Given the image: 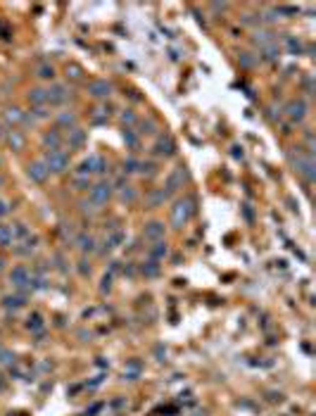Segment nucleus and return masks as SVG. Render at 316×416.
Here are the masks:
<instances>
[{
	"instance_id": "obj_1",
	"label": "nucleus",
	"mask_w": 316,
	"mask_h": 416,
	"mask_svg": "<svg viewBox=\"0 0 316 416\" xmlns=\"http://www.w3.org/2000/svg\"><path fill=\"white\" fill-rule=\"evenodd\" d=\"M193 214H195V202L190 200V198L176 200L174 207H171V224H174V229H183Z\"/></svg>"
},
{
	"instance_id": "obj_2",
	"label": "nucleus",
	"mask_w": 316,
	"mask_h": 416,
	"mask_svg": "<svg viewBox=\"0 0 316 416\" xmlns=\"http://www.w3.org/2000/svg\"><path fill=\"white\" fill-rule=\"evenodd\" d=\"M43 164L50 174H64L69 169V155L62 150H48L43 157Z\"/></svg>"
},
{
	"instance_id": "obj_3",
	"label": "nucleus",
	"mask_w": 316,
	"mask_h": 416,
	"mask_svg": "<svg viewBox=\"0 0 316 416\" xmlns=\"http://www.w3.org/2000/svg\"><path fill=\"white\" fill-rule=\"evenodd\" d=\"M91 202H93L95 207H100V205H107V200L112 198V185L107 181H100V183L91 185Z\"/></svg>"
},
{
	"instance_id": "obj_4",
	"label": "nucleus",
	"mask_w": 316,
	"mask_h": 416,
	"mask_svg": "<svg viewBox=\"0 0 316 416\" xmlns=\"http://www.w3.org/2000/svg\"><path fill=\"white\" fill-rule=\"evenodd\" d=\"M107 169V164H105V159L100 157V155H91V157H86L83 162H81V176H91V174H102V171Z\"/></svg>"
},
{
	"instance_id": "obj_5",
	"label": "nucleus",
	"mask_w": 316,
	"mask_h": 416,
	"mask_svg": "<svg viewBox=\"0 0 316 416\" xmlns=\"http://www.w3.org/2000/svg\"><path fill=\"white\" fill-rule=\"evenodd\" d=\"M295 171L300 174V176H304V181H314L316 171H314V159H312V155H302V157H297L295 159Z\"/></svg>"
},
{
	"instance_id": "obj_6",
	"label": "nucleus",
	"mask_w": 316,
	"mask_h": 416,
	"mask_svg": "<svg viewBox=\"0 0 316 416\" xmlns=\"http://www.w3.org/2000/svg\"><path fill=\"white\" fill-rule=\"evenodd\" d=\"M46 98H48V105H64L69 100V88L62 86V83H52L46 91Z\"/></svg>"
},
{
	"instance_id": "obj_7",
	"label": "nucleus",
	"mask_w": 316,
	"mask_h": 416,
	"mask_svg": "<svg viewBox=\"0 0 316 416\" xmlns=\"http://www.w3.org/2000/svg\"><path fill=\"white\" fill-rule=\"evenodd\" d=\"M10 283L15 286V288H31V274H29V269L26 266H15L12 271H10Z\"/></svg>"
},
{
	"instance_id": "obj_8",
	"label": "nucleus",
	"mask_w": 316,
	"mask_h": 416,
	"mask_svg": "<svg viewBox=\"0 0 316 416\" xmlns=\"http://www.w3.org/2000/svg\"><path fill=\"white\" fill-rule=\"evenodd\" d=\"M285 114H288V119L290 122H302L304 117H307V103L304 100H290L288 103V107H285Z\"/></svg>"
},
{
	"instance_id": "obj_9",
	"label": "nucleus",
	"mask_w": 316,
	"mask_h": 416,
	"mask_svg": "<svg viewBox=\"0 0 316 416\" xmlns=\"http://www.w3.org/2000/svg\"><path fill=\"white\" fill-rule=\"evenodd\" d=\"M88 93L93 95V98H110L112 93V83L107 78H95L88 83Z\"/></svg>"
},
{
	"instance_id": "obj_10",
	"label": "nucleus",
	"mask_w": 316,
	"mask_h": 416,
	"mask_svg": "<svg viewBox=\"0 0 316 416\" xmlns=\"http://www.w3.org/2000/svg\"><path fill=\"white\" fill-rule=\"evenodd\" d=\"M26 174H29V179H31V181H36V183H43L48 176H50V171L46 169L43 159H36V162H31V164L26 167Z\"/></svg>"
},
{
	"instance_id": "obj_11",
	"label": "nucleus",
	"mask_w": 316,
	"mask_h": 416,
	"mask_svg": "<svg viewBox=\"0 0 316 416\" xmlns=\"http://www.w3.org/2000/svg\"><path fill=\"white\" fill-rule=\"evenodd\" d=\"M143 235H145L147 240L157 243V240H162V238H164V224H162V221H150V224H145Z\"/></svg>"
},
{
	"instance_id": "obj_12",
	"label": "nucleus",
	"mask_w": 316,
	"mask_h": 416,
	"mask_svg": "<svg viewBox=\"0 0 316 416\" xmlns=\"http://www.w3.org/2000/svg\"><path fill=\"white\" fill-rule=\"evenodd\" d=\"M152 150H155V155H159V157H169V155H174L176 145H174V140H171V136H159Z\"/></svg>"
},
{
	"instance_id": "obj_13",
	"label": "nucleus",
	"mask_w": 316,
	"mask_h": 416,
	"mask_svg": "<svg viewBox=\"0 0 316 416\" xmlns=\"http://www.w3.org/2000/svg\"><path fill=\"white\" fill-rule=\"evenodd\" d=\"M183 181H186V171L181 169V167L171 171V174H169V179H167V188H164V190H167V195H169V193H174V190H178V188H183Z\"/></svg>"
},
{
	"instance_id": "obj_14",
	"label": "nucleus",
	"mask_w": 316,
	"mask_h": 416,
	"mask_svg": "<svg viewBox=\"0 0 316 416\" xmlns=\"http://www.w3.org/2000/svg\"><path fill=\"white\" fill-rule=\"evenodd\" d=\"M43 145H46L48 150H60V145H62V136H60V131H57V129H52V131L43 133Z\"/></svg>"
},
{
	"instance_id": "obj_15",
	"label": "nucleus",
	"mask_w": 316,
	"mask_h": 416,
	"mask_svg": "<svg viewBox=\"0 0 316 416\" xmlns=\"http://www.w3.org/2000/svg\"><path fill=\"white\" fill-rule=\"evenodd\" d=\"M67 143H69V148H74V150H79L86 145V131H81V129H72L69 131V136H67Z\"/></svg>"
},
{
	"instance_id": "obj_16",
	"label": "nucleus",
	"mask_w": 316,
	"mask_h": 416,
	"mask_svg": "<svg viewBox=\"0 0 316 416\" xmlns=\"http://www.w3.org/2000/svg\"><path fill=\"white\" fill-rule=\"evenodd\" d=\"M26 100L31 103L33 107H46L48 105V98H46V91H43V88H31V91L26 93Z\"/></svg>"
},
{
	"instance_id": "obj_17",
	"label": "nucleus",
	"mask_w": 316,
	"mask_h": 416,
	"mask_svg": "<svg viewBox=\"0 0 316 416\" xmlns=\"http://www.w3.org/2000/svg\"><path fill=\"white\" fill-rule=\"evenodd\" d=\"M2 119H5L7 124H22L24 119H26V114H24L19 107H7L5 109V114H2Z\"/></svg>"
},
{
	"instance_id": "obj_18",
	"label": "nucleus",
	"mask_w": 316,
	"mask_h": 416,
	"mask_svg": "<svg viewBox=\"0 0 316 416\" xmlns=\"http://www.w3.org/2000/svg\"><path fill=\"white\" fill-rule=\"evenodd\" d=\"M5 140H7V145H10L12 150H22V148H24V136H22V131H10V133L5 136Z\"/></svg>"
},
{
	"instance_id": "obj_19",
	"label": "nucleus",
	"mask_w": 316,
	"mask_h": 416,
	"mask_svg": "<svg viewBox=\"0 0 316 416\" xmlns=\"http://www.w3.org/2000/svg\"><path fill=\"white\" fill-rule=\"evenodd\" d=\"M76 245H79L81 252H95V238L88 235V233H83V235H79Z\"/></svg>"
},
{
	"instance_id": "obj_20",
	"label": "nucleus",
	"mask_w": 316,
	"mask_h": 416,
	"mask_svg": "<svg viewBox=\"0 0 316 416\" xmlns=\"http://www.w3.org/2000/svg\"><path fill=\"white\" fill-rule=\"evenodd\" d=\"M167 252H169V247H167V243H162V240L152 243V247H150V257H152L155 262H157V260H164Z\"/></svg>"
},
{
	"instance_id": "obj_21",
	"label": "nucleus",
	"mask_w": 316,
	"mask_h": 416,
	"mask_svg": "<svg viewBox=\"0 0 316 416\" xmlns=\"http://www.w3.org/2000/svg\"><path fill=\"white\" fill-rule=\"evenodd\" d=\"M12 240H15V229L12 226H0V245H12Z\"/></svg>"
},
{
	"instance_id": "obj_22",
	"label": "nucleus",
	"mask_w": 316,
	"mask_h": 416,
	"mask_svg": "<svg viewBox=\"0 0 316 416\" xmlns=\"http://www.w3.org/2000/svg\"><path fill=\"white\" fill-rule=\"evenodd\" d=\"M122 243H124V231H114V233H110V235L105 238L107 250H114V247H119Z\"/></svg>"
},
{
	"instance_id": "obj_23",
	"label": "nucleus",
	"mask_w": 316,
	"mask_h": 416,
	"mask_svg": "<svg viewBox=\"0 0 316 416\" xmlns=\"http://www.w3.org/2000/svg\"><path fill=\"white\" fill-rule=\"evenodd\" d=\"M141 271H143V276H147V278H155L159 274V264L155 262V260H150V262H145L141 266Z\"/></svg>"
},
{
	"instance_id": "obj_24",
	"label": "nucleus",
	"mask_w": 316,
	"mask_h": 416,
	"mask_svg": "<svg viewBox=\"0 0 316 416\" xmlns=\"http://www.w3.org/2000/svg\"><path fill=\"white\" fill-rule=\"evenodd\" d=\"M254 43L257 46H262V48H267V46H273V36H271L269 31H257V36H254Z\"/></svg>"
},
{
	"instance_id": "obj_25",
	"label": "nucleus",
	"mask_w": 316,
	"mask_h": 416,
	"mask_svg": "<svg viewBox=\"0 0 316 416\" xmlns=\"http://www.w3.org/2000/svg\"><path fill=\"white\" fill-rule=\"evenodd\" d=\"M57 124H60V126H72V129H76V114L62 112V114L57 117Z\"/></svg>"
},
{
	"instance_id": "obj_26",
	"label": "nucleus",
	"mask_w": 316,
	"mask_h": 416,
	"mask_svg": "<svg viewBox=\"0 0 316 416\" xmlns=\"http://www.w3.org/2000/svg\"><path fill=\"white\" fill-rule=\"evenodd\" d=\"M124 143H126L131 150H136V148H138V136H136V131H133V129H124Z\"/></svg>"
},
{
	"instance_id": "obj_27",
	"label": "nucleus",
	"mask_w": 316,
	"mask_h": 416,
	"mask_svg": "<svg viewBox=\"0 0 316 416\" xmlns=\"http://www.w3.org/2000/svg\"><path fill=\"white\" fill-rule=\"evenodd\" d=\"M5 307H7V309L24 307V297H19V295H10V297H5Z\"/></svg>"
},
{
	"instance_id": "obj_28",
	"label": "nucleus",
	"mask_w": 316,
	"mask_h": 416,
	"mask_svg": "<svg viewBox=\"0 0 316 416\" xmlns=\"http://www.w3.org/2000/svg\"><path fill=\"white\" fill-rule=\"evenodd\" d=\"M164 200H167V190H164V188L150 195V205H152V207H157V205H162Z\"/></svg>"
},
{
	"instance_id": "obj_29",
	"label": "nucleus",
	"mask_w": 316,
	"mask_h": 416,
	"mask_svg": "<svg viewBox=\"0 0 316 416\" xmlns=\"http://www.w3.org/2000/svg\"><path fill=\"white\" fill-rule=\"evenodd\" d=\"M41 326H43L41 314H33V316H29V321H26V328H29V331H38Z\"/></svg>"
},
{
	"instance_id": "obj_30",
	"label": "nucleus",
	"mask_w": 316,
	"mask_h": 416,
	"mask_svg": "<svg viewBox=\"0 0 316 416\" xmlns=\"http://www.w3.org/2000/svg\"><path fill=\"white\" fill-rule=\"evenodd\" d=\"M38 77H41V78H52V77H55V69H52L50 64H41V67H38Z\"/></svg>"
},
{
	"instance_id": "obj_31",
	"label": "nucleus",
	"mask_w": 316,
	"mask_h": 416,
	"mask_svg": "<svg viewBox=\"0 0 316 416\" xmlns=\"http://www.w3.org/2000/svg\"><path fill=\"white\" fill-rule=\"evenodd\" d=\"M119 195H122V200H128V202L136 200V193H133V188H131V185H124Z\"/></svg>"
},
{
	"instance_id": "obj_32",
	"label": "nucleus",
	"mask_w": 316,
	"mask_h": 416,
	"mask_svg": "<svg viewBox=\"0 0 316 416\" xmlns=\"http://www.w3.org/2000/svg\"><path fill=\"white\" fill-rule=\"evenodd\" d=\"M141 169V162H136V159H126L124 162V171L126 174H133V171H138Z\"/></svg>"
},
{
	"instance_id": "obj_33",
	"label": "nucleus",
	"mask_w": 316,
	"mask_h": 416,
	"mask_svg": "<svg viewBox=\"0 0 316 416\" xmlns=\"http://www.w3.org/2000/svg\"><path fill=\"white\" fill-rule=\"evenodd\" d=\"M141 129L143 131H138V133H155V122H152V119H145V122H141Z\"/></svg>"
},
{
	"instance_id": "obj_34",
	"label": "nucleus",
	"mask_w": 316,
	"mask_h": 416,
	"mask_svg": "<svg viewBox=\"0 0 316 416\" xmlns=\"http://www.w3.org/2000/svg\"><path fill=\"white\" fill-rule=\"evenodd\" d=\"M288 48H290V52L300 55V52H302V41H295V38H288Z\"/></svg>"
},
{
	"instance_id": "obj_35",
	"label": "nucleus",
	"mask_w": 316,
	"mask_h": 416,
	"mask_svg": "<svg viewBox=\"0 0 316 416\" xmlns=\"http://www.w3.org/2000/svg\"><path fill=\"white\" fill-rule=\"evenodd\" d=\"M276 55H278L276 46H267V48H264V57H267V60H276Z\"/></svg>"
},
{
	"instance_id": "obj_36",
	"label": "nucleus",
	"mask_w": 316,
	"mask_h": 416,
	"mask_svg": "<svg viewBox=\"0 0 316 416\" xmlns=\"http://www.w3.org/2000/svg\"><path fill=\"white\" fill-rule=\"evenodd\" d=\"M67 74H69L72 78H81V67H76V64L67 67Z\"/></svg>"
},
{
	"instance_id": "obj_37",
	"label": "nucleus",
	"mask_w": 316,
	"mask_h": 416,
	"mask_svg": "<svg viewBox=\"0 0 316 416\" xmlns=\"http://www.w3.org/2000/svg\"><path fill=\"white\" fill-rule=\"evenodd\" d=\"M122 122H124V124H133V122H136V117H133V112H131V109H126V112L122 114Z\"/></svg>"
},
{
	"instance_id": "obj_38",
	"label": "nucleus",
	"mask_w": 316,
	"mask_h": 416,
	"mask_svg": "<svg viewBox=\"0 0 316 416\" xmlns=\"http://www.w3.org/2000/svg\"><path fill=\"white\" fill-rule=\"evenodd\" d=\"M15 357H12V352H7V350H0V362L2 364H7V362H12Z\"/></svg>"
},
{
	"instance_id": "obj_39",
	"label": "nucleus",
	"mask_w": 316,
	"mask_h": 416,
	"mask_svg": "<svg viewBox=\"0 0 316 416\" xmlns=\"http://www.w3.org/2000/svg\"><path fill=\"white\" fill-rule=\"evenodd\" d=\"M240 62H243L245 67H252V60L247 57V52H243V55H240Z\"/></svg>"
},
{
	"instance_id": "obj_40",
	"label": "nucleus",
	"mask_w": 316,
	"mask_h": 416,
	"mask_svg": "<svg viewBox=\"0 0 316 416\" xmlns=\"http://www.w3.org/2000/svg\"><path fill=\"white\" fill-rule=\"evenodd\" d=\"M5 212H7V205H5V202H0V214H5Z\"/></svg>"
},
{
	"instance_id": "obj_41",
	"label": "nucleus",
	"mask_w": 316,
	"mask_h": 416,
	"mask_svg": "<svg viewBox=\"0 0 316 416\" xmlns=\"http://www.w3.org/2000/svg\"><path fill=\"white\" fill-rule=\"evenodd\" d=\"M0 185H2V176H0Z\"/></svg>"
},
{
	"instance_id": "obj_42",
	"label": "nucleus",
	"mask_w": 316,
	"mask_h": 416,
	"mask_svg": "<svg viewBox=\"0 0 316 416\" xmlns=\"http://www.w3.org/2000/svg\"><path fill=\"white\" fill-rule=\"evenodd\" d=\"M0 264H2V262H0Z\"/></svg>"
}]
</instances>
